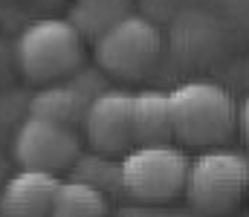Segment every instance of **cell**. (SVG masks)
I'll use <instances>...</instances> for the list:
<instances>
[{"mask_svg": "<svg viewBox=\"0 0 249 217\" xmlns=\"http://www.w3.org/2000/svg\"><path fill=\"white\" fill-rule=\"evenodd\" d=\"M81 139L72 128L29 116L15 136V159L26 171L58 174L78 162Z\"/></svg>", "mask_w": 249, "mask_h": 217, "instance_id": "cell-6", "label": "cell"}, {"mask_svg": "<svg viewBox=\"0 0 249 217\" xmlns=\"http://www.w3.org/2000/svg\"><path fill=\"white\" fill-rule=\"evenodd\" d=\"M191 159L174 145H145L124 153L119 162L122 194L145 203L162 206L186 194Z\"/></svg>", "mask_w": 249, "mask_h": 217, "instance_id": "cell-4", "label": "cell"}, {"mask_svg": "<svg viewBox=\"0 0 249 217\" xmlns=\"http://www.w3.org/2000/svg\"><path fill=\"white\" fill-rule=\"evenodd\" d=\"M84 35L64 17H44L29 23L18 38V67L32 84H58L84 64Z\"/></svg>", "mask_w": 249, "mask_h": 217, "instance_id": "cell-2", "label": "cell"}, {"mask_svg": "<svg viewBox=\"0 0 249 217\" xmlns=\"http://www.w3.org/2000/svg\"><path fill=\"white\" fill-rule=\"evenodd\" d=\"M105 153H96V156H78V162L72 165L75 168V177L72 180H81L99 191H122V174H119V165L116 162H107L102 159Z\"/></svg>", "mask_w": 249, "mask_h": 217, "instance_id": "cell-13", "label": "cell"}, {"mask_svg": "<svg viewBox=\"0 0 249 217\" xmlns=\"http://www.w3.org/2000/svg\"><path fill=\"white\" fill-rule=\"evenodd\" d=\"M102 90H90L84 84H47L41 87L32 101H29V116L35 119H47V122H55V125H67L72 128L75 122L84 125V116H87V107L90 101L99 96Z\"/></svg>", "mask_w": 249, "mask_h": 217, "instance_id": "cell-9", "label": "cell"}, {"mask_svg": "<svg viewBox=\"0 0 249 217\" xmlns=\"http://www.w3.org/2000/svg\"><path fill=\"white\" fill-rule=\"evenodd\" d=\"M249 197V159L238 150H203L191 159L186 200L203 215H232Z\"/></svg>", "mask_w": 249, "mask_h": 217, "instance_id": "cell-3", "label": "cell"}, {"mask_svg": "<svg viewBox=\"0 0 249 217\" xmlns=\"http://www.w3.org/2000/svg\"><path fill=\"white\" fill-rule=\"evenodd\" d=\"M133 142H136V148L174 142L168 93L145 90V93L133 96Z\"/></svg>", "mask_w": 249, "mask_h": 217, "instance_id": "cell-10", "label": "cell"}, {"mask_svg": "<svg viewBox=\"0 0 249 217\" xmlns=\"http://www.w3.org/2000/svg\"><path fill=\"white\" fill-rule=\"evenodd\" d=\"M130 3L133 0H72L67 20H72V26L84 38L96 41L102 32L130 15Z\"/></svg>", "mask_w": 249, "mask_h": 217, "instance_id": "cell-11", "label": "cell"}, {"mask_svg": "<svg viewBox=\"0 0 249 217\" xmlns=\"http://www.w3.org/2000/svg\"><path fill=\"white\" fill-rule=\"evenodd\" d=\"M162 52V35L154 20L127 15L93 41V58L99 70L116 78H142L154 70Z\"/></svg>", "mask_w": 249, "mask_h": 217, "instance_id": "cell-5", "label": "cell"}, {"mask_svg": "<svg viewBox=\"0 0 249 217\" xmlns=\"http://www.w3.org/2000/svg\"><path fill=\"white\" fill-rule=\"evenodd\" d=\"M238 134H241V139L249 145V96L238 104Z\"/></svg>", "mask_w": 249, "mask_h": 217, "instance_id": "cell-14", "label": "cell"}, {"mask_svg": "<svg viewBox=\"0 0 249 217\" xmlns=\"http://www.w3.org/2000/svg\"><path fill=\"white\" fill-rule=\"evenodd\" d=\"M84 136L96 153H130L133 142V96L124 90H102L84 116Z\"/></svg>", "mask_w": 249, "mask_h": 217, "instance_id": "cell-7", "label": "cell"}, {"mask_svg": "<svg viewBox=\"0 0 249 217\" xmlns=\"http://www.w3.org/2000/svg\"><path fill=\"white\" fill-rule=\"evenodd\" d=\"M58 188V174L20 168L0 188V217H50Z\"/></svg>", "mask_w": 249, "mask_h": 217, "instance_id": "cell-8", "label": "cell"}, {"mask_svg": "<svg viewBox=\"0 0 249 217\" xmlns=\"http://www.w3.org/2000/svg\"><path fill=\"white\" fill-rule=\"evenodd\" d=\"M174 139L186 148H217L238 131V101L212 81H188L168 93Z\"/></svg>", "mask_w": 249, "mask_h": 217, "instance_id": "cell-1", "label": "cell"}, {"mask_svg": "<svg viewBox=\"0 0 249 217\" xmlns=\"http://www.w3.org/2000/svg\"><path fill=\"white\" fill-rule=\"evenodd\" d=\"M107 194L81 183V180H67L58 188L55 206L50 217H107Z\"/></svg>", "mask_w": 249, "mask_h": 217, "instance_id": "cell-12", "label": "cell"}]
</instances>
